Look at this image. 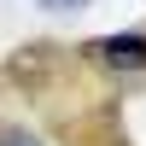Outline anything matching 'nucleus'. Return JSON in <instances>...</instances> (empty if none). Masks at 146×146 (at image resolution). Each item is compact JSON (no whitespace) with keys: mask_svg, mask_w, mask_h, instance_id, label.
Wrapping results in <instances>:
<instances>
[{"mask_svg":"<svg viewBox=\"0 0 146 146\" xmlns=\"http://www.w3.org/2000/svg\"><path fill=\"white\" fill-rule=\"evenodd\" d=\"M82 53L94 64H105V70H146V35H100Z\"/></svg>","mask_w":146,"mask_h":146,"instance_id":"f257e3e1","label":"nucleus"},{"mask_svg":"<svg viewBox=\"0 0 146 146\" xmlns=\"http://www.w3.org/2000/svg\"><path fill=\"white\" fill-rule=\"evenodd\" d=\"M0 146H41V140L23 135V129H0Z\"/></svg>","mask_w":146,"mask_h":146,"instance_id":"f03ea898","label":"nucleus"},{"mask_svg":"<svg viewBox=\"0 0 146 146\" xmlns=\"http://www.w3.org/2000/svg\"><path fill=\"white\" fill-rule=\"evenodd\" d=\"M41 6H53V12H58V6H64V12H76V6H88V0H41Z\"/></svg>","mask_w":146,"mask_h":146,"instance_id":"7ed1b4c3","label":"nucleus"}]
</instances>
